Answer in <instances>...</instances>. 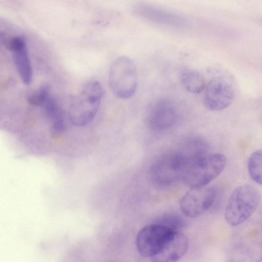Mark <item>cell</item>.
<instances>
[{
  "label": "cell",
  "mask_w": 262,
  "mask_h": 262,
  "mask_svg": "<svg viewBox=\"0 0 262 262\" xmlns=\"http://www.w3.org/2000/svg\"><path fill=\"white\" fill-rule=\"evenodd\" d=\"M189 163V157L181 151L166 152L158 157L150 165V180L158 188L169 187L182 181Z\"/></svg>",
  "instance_id": "obj_1"
},
{
  "label": "cell",
  "mask_w": 262,
  "mask_h": 262,
  "mask_svg": "<svg viewBox=\"0 0 262 262\" xmlns=\"http://www.w3.org/2000/svg\"><path fill=\"white\" fill-rule=\"evenodd\" d=\"M104 93L99 81L92 80L85 83L71 102L69 116L72 123L77 126L90 123L98 112Z\"/></svg>",
  "instance_id": "obj_2"
},
{
  "label": "cell",
  "mask_w": 262,
  "mask_h": 262,
  "mask_svg": "<svg viewBox=\"0 0 262 262\" xmlns=\"http://www.w3.org/2000/svg\"><path fill=\"white\" fill-rule=\"evenodd\" d=\"M226 163V157L219 153L189 159L182 181L190 188L207 186L223 171Z\"/></svg>",
  "instance_id": "obj_3"
},
{
  "label": "cell",
  "mask_w": 262,
  "mask_h": 262,
  "mask_svg": "<svg viewBox=\"0 0 262 262\" xmlns=\"http://www.w3.org/2000/svg\"><path fill=\"white\" fill-rule=\"evenodd\" d=\"M260 201V194L253 186L244 184L236 187L230 195L225 209L226 222L232 226L242 224L254 212Z\"/></svg>",
  "instance_id": "obj_4"
},
{
  "label": "cell",
  "mask_w": 262,
  "mask_h": 262,
  "mask_svg": "<svg viewBox=\"0 0 262 262\" xmlns=\"http://www.w3.org/2000/svg\"><path fill=\"white\" fill-rule=\"evenodd\" d=\"M108 81L114 94L121 99L132 97L138 85V74L136 65L128 57L121 56L111 64Z\"/></svg>",
  "instance_id": "obj_5"
},
{
  "label": "cell",
  "mask_w": 262,
  "mask_h": 262,
  "mask_svg": "<svg viewBox=\"0 0 262 262\" xmlns=\"http://www.w3.org/2000/svg\"><path fill=\"white\" fill-rule=\"evenodd\" d=\"M174 232L178 231L156 223L144 226L137 235L138 251L143 257H152L160 250Z\"/></svg>",
  "instance_id": "obj_6"
},
{
  "label": "cell",
  "mask_w": 262,
  "mask_h": 262,
  "mask_svg": "<svg viewBox=\"0 0 262 262\" xmlns=\"http://www.w3.org/2000/svg\"><path fill=\"white\" fill-rule=\"evenodd\" d=\"M216 196L215 189L211 186L190 188L182 198L180 208L187 217H198L213 205Z\"/></svg>",
  "instance_id": "obj_7"
},
{
  "label": "cell",
  "mask_w": 262,
  "mask_h": 262,
  "mask_svg": "<svg viewBox=\"0 0 262 262\" xmlns=\"http://www.w3.org/2000/svg\"><path fill=\"white\" fill-rule=\"evenodd\" d=\"M178 112L174 103L166 98L152 102L148 110L146 122L151 129L163 132L171 128L176 123Z\"/></svg>",
  "instance_id": "obj_8"
},
{
  "label": "cell",
  "mask_w": 262,
  "mask_h": 262,
  "mask_svg": "<svg viewBox=\"0 0 262 262\" xmlns=\"http://www.w3.org/2000/svg\"><path fill=\"white\" fill-rule=\"evenodd\" d=\"M234 97L231 84L225 78L216 77L208 83L204 96L205 106L211 111H219L228 107Z\"/></svg>",
  "instance_id": "obj_9"
},
{
  "label": "cell",
  "mask_w": 262,
  "mask_h": 262,
  "mask_svg": "<svg viewBox=\"0 0 262 262\" xmlns=\"http://www.w3.org/2000/svg\"><path fill=\"white\" fill-rule=\"evenodd\" d=\"M188 246L187 237L180 231L174 232L150 260L151 262H176L185 254Z\"/></svg>",
  "instance_id": "obj_10"
},
{
  "label": "cell",
  "mask_w": 262,
  "mask_h": 262,
  "mask_svg": "<svg viewBox=\"0 0 262 262\" xmlns=\"http://www.w3.org/2000/svg\"><path fill=\"white\" fill-rule=\"evenodd\" d=\"M46 116L51 122V132L54 135L64 132L66 124L63 113L56 100L50 96L42 106Z\"/></svg>",
  "instance_id": "obj_11"
},
{
  "label": "cell",
  "mask_w": 262,
  "mask_h": 262,
  "mask_svg": "<svg viewBox=\"0 0 262 262\" xmlns=\"http://www.w3.org/2000/svg\"><path fill=\"white\" fill-rule=\"evenodd\" d=\"M12 53V58L23 83L29 85L32 80V69L27 46Z\"/></svg>",
  "instance_id": "obj_12"
},
{
  "label": "cell",
  "mask_w": 262,
  "mask_h": 262,
  "mask_svg": "<svg viewBox=\"0 0 262 262\" xmlns=\"http://www.w3.org/2000/svg\"><path fill=\"white\" fill-rule=\"evenodd\" d=\"M180 79L184 88L191 93L199 94L205 89L204 78L196 70L190 69L183 70L180 75Z\"/></svg>",
  "instance_id": "obj_13"
},
{
  "label": "cell",
  "mask_w": 262,
  "mask_h": 262,
  "mask_svg": "<svg viewBox=\"0 0 262 262\" xmlns=\"http://www.w3.org/2000/svg\"><path fill=\"white\" fill-rule=\"evenodd\" d=\"M248 168L251 178L262 185V150H256L250 155Z\"/></svg>",
  "instance_id": "obj_14"
},
{
  "label": "cell",
  "mask_w": 262,
  "mask_h": 262,
  "mask_svg": "<svg viewBox=\"0 0 262 262\" xmlns=\"http://www.w3.org/2000/svg\"><path fill=\"white\" fill-rule=\"evenodd\" d=\"M163 225L174 231H180L185 226L183 218L173 213H166L160 216L156 222Z\"/></svg>",
  "instance_id": "obj_15"
},
{
  "label": "cell",
  "mask_w": 262,
  "mask_h": 262,
  "mask_svg": "<svg viewBox=\"0 0 262 262\" xmlns=\"http://www.w3.org/2000/svg\"><path fill=\"white\" fill-rule=\"evenodd\" d=\"M1 40L3 45L12 52L27 46L25 38L21 35H9L1 33Z\"/></svg>",
  "instance_id": "obj_16"
},
{
  "label": "cell",
  "mask_w": 262,
  "mask_h": 262,
  "mask_svg": "<svg viewBox=\"0 0 262 262\" xmlns=\"http://www.w3.org/2000/svg\"><path fill=\"white\" fill-rule=\"evenodd\" d=\"M48 85H42L27 97L28 102L31 105L42 106L50 96Z\"/></svg>",
  "instance_id": "obj_17"
}]
</instances>
